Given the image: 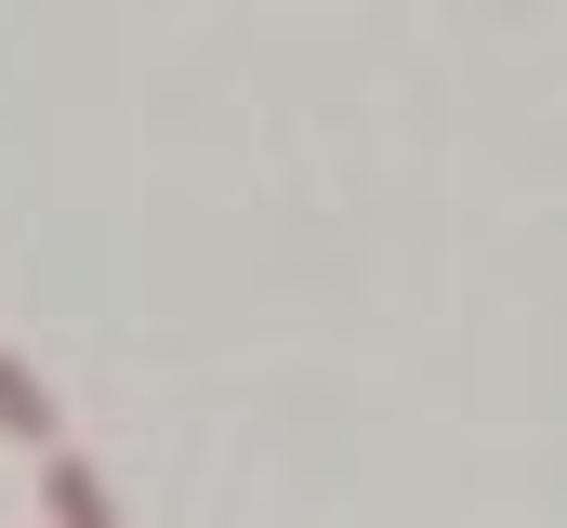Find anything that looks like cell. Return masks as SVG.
<instances>
[{
    "mask_svg": "<svg viewBox=\"0 0 567 528\" xmlns=\"http://www.w3.org/2000/svg\"><path fill=\"white\" fill-rule=\"evenodd\" d=\"M40 502H53V528H120V502H106V476H93V463H66V449H53Z\"/></svg>",
    "mask_w": 567,
    "mask_h": 528,
    "instance_id": "6da1fadb",
    "label": "cell"
},
{
    "mask_svg": "<svg viewBox=\"0 0 567 528\" xmlns=\"http://www.w3.org/2000/svg\"><path fill=\"white\" fill-rule=\"evenodd\" d=\"M0 436H27V449H53V396L27 384L13 357H0Z\"/></svg>",
    "mask_w": 567,
    "mask_h": 528,
    "instance_id": "7a4b0ae2",
    "label": "cell"
}]
</instances>
